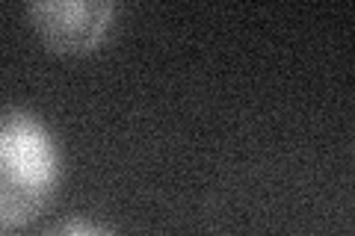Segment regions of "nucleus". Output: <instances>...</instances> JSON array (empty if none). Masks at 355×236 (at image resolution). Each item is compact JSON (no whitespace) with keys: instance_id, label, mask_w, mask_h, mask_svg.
Wrapping results in <instances>:
<instances>
[{"instance_id":"obj_1","label":"nucleus","mask_w":355,"mask_h":236,"mask_svg":"<svg viewBox=\"0 0 355 236\" xmlns=\"http://www.w3.org/2000/svg\"><path fill=\"white\" fill-rule=\"evenodd\" d=\"M62 177L60 145L51 127L24 107L0 118V221L3 228L36 221L51 207Z\"/></svg>"},{"instance_id":"obj_4","label":"nucleus","mask_w":355,"mask_h":236,"mask_svg":"<svg viewBox=\"0 0 355 236\" xmlns=\"http://www.w3.org/2000/svg\"><path fill=\"white\" fill-rule=\"evenodd\" d=\"M0 236H12V233H9V230H3V233H0Z\"/></svg>"},{"instance_id":"obj_3","label":"nucleus","mask_w":355,"mask_h":236,"mask_svg":"<svg viewBox=\"0 0 355 236\" xmlns=\"http://www.w3.org/2000/svg\"><path fill=\"white\" fill-rule=\"evenodd\" d=\"M39 236H119V233L107 228L104 221H95L89 216H69L51 221Z\"/></svg>"},{"instance_id":"obj_2","label":"nucleus","mask_w":355,"mask_h":236,"mask_svg":"<svg viewBox=\"0 0 355 236\" xmlns=\"http://www.w3.org/2000/svg\"><path fill=\"white\" fill-rule=\"evenodd\" d=\"M27 18L39 42L53 53L83 56L92 53L110 36L116 3L110 0H33Z\"/></svg>"}]
</instances>
